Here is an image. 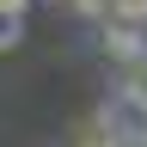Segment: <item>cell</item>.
<instances>
[{
  "instance_id": "cell-1",
  "label": "cell",
  "mask_w": 147,
  "mask_h": 147,
  "mask_svg": "<svg viewBox=\"0 0 147 147\" xmlns=\"http://www.w3.org/2000/svg\"><path fill=\"white\" fill-rule=\"evenodd\" d=\"M98 49H104L117 67H147V31H141V25L104 18V25H98Z\"/></svg>"
},
{
  "instance_id": "cell-2",
  "label": "cell",
  "mask_w": 147,
  "mask_h": 147,
  "mask_svg": "<svg viewBox=\"0 0 147 147\" xmlns=\"http://www.w3.org/2000/svg\"><path fill=\"white\" fill-rule=\"evenodd\" d=\"M74 147H117V135H110L98 117H86L80 129H74Z\"/></svg>"
},
{
  "instance_id": "cell-3",
  "label": "cell",
  "mask_w": 147,
  "mask_h": 147,
  "mask_svg": "<svg viewBox=\"0 0 147 147\" xmlns=\"http://www.w3.org/2000/svg\"><path fill=\"white\" fill-rule=\"evenodd\" d=\"M110 18H117V25H141V31H147V0H110Z\"/></svg>"
},
{
  "instance_id": "cell-4",
  "label": "cell",
  "mask_w": 147,
  "mask_h": 147,
  "mask_svg": "<svg viewBox=\"0 0 147 147\" xmlns=\"http://www.w3.org/2000/svg\"><path fill=\"white\" fill-rule=\"evenodd\" d=\"M18 43H25V18H6V12H0V55H12Z\"/></svg>"
},
{
  "instance_id": "cell-5",
  "label": "cell",
  "mask_w": 147,
  "mask_h": 147,
  "mask_svg": "<svg viewBox=\"0 0 147 147\" xmlns=\"http://www.w3.org/2000/svg\"><path fill=\"white\" fill-rule=\"evenodd\" d=\"M67 6H74V18H92V25L110 18V0H67Z\"/></svg>"
},
{
  "instance_id": "cell-6",
  "label": "cell",
  "mask_w": 147,
  "mask_h": 147,
  "mask_svg": "<svg viewBox=\"0 0 147 147\" xmlns=\"http://www.w3.org/2000/svg\"><path fill=\"white\" fill-rule=\"evenodd\" d=\"M61 6H67V0H61Z\"/></svg>"
}]
</instances>
